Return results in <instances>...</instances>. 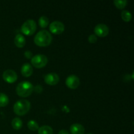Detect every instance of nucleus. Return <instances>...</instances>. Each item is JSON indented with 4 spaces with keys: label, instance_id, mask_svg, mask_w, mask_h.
Returning <instances> with one entry per match:
<instances>
[{
    "label": "nucleus",
    "instance_id": "obj_1",
    "mask_svg": "<svg viewBox=\"0 0 134 134\" xmlns=\"http://www.w3.org/2000/svg\"><path fill=\"white\" fill-rule=\"evenodd\" d=\"M52 37L51 34L47 30L39 31L34 38V42L39 47H47L51 43Z\"/></svg>",
    "mask_w": 134,
    "mask_h": 134
},
{
    "label": "nucleus",
    "instance_id": "obj_2",
    "mask_svg": "<svg viewBox=\"0 0 134 134\" xmlns=\"http://www.w3.org/2000/svg\"><path fill=\"white\" fill-rule=\"evenodd\" d=\"M17 94L22 98H26L32 94L34 86L28 81H23L18 85L16 88Z\"/></svg>",
    "mask_w": 134,
    "mask_h": 134
},
{
    "label": "nucleus",
    "instance_id": "obj_3",
    "mask_svg": "<svg viewBox=\"0 0 134 134\" xmlns=\"http://www.w3.org/2000/svg\"><path fill=\"white\" fill-rule=\"evenodd\" d=\"M31 104L29 101L26 99H20L15 103L13 107L14 112L18 116H23L30 111Z\"/></svg>",
    "mask_w": 134,
    "mask_h": 134
},
{
    "label": "nucleus",
    "instance_id": "obj_4",
    "mask_svg": "<svg viewBox=\"0 0 134 134\" xmlns=\"http://www.w3.org/2000/svg\"><path fill=\"white\" fill-rule=\"evenodd\" d=\"M37 25L34 20H27L21 26V31L26 35H31L35 33Z\"/></svg>",
    "mask_w": 134,
    "mask_h": 134
},
{
    "label": "nucleus",
    "instance_id": "obj_5",
    "mask_svg": "<svg viewBox=\"0 0 134 134\" xmlns=\"http://www.w3.org/2000/svg\"><path fill=\"white\" fill-rule=\"evenodd\" d=\"M31 63L35 68H42L45 66L48 63L47 57L43 54H37L31 58Z\"/></svg>",
    "mask_w": 134,
    "mask_h": 134
},
{
    "label": "nucleus",
    "instance_id": "obj_6",
    "mask_svg": "<svg viewBox=\"0 0 134 134\" xmlns=\"http://www.w3.org/2000/svg\"><path fill=\"white\" fill-rule=\"evenodd\" d=\"M49 30L51 33L54 34H62L65 30V26L62 22L60 21H54L50 24Z\"/></svg>",
    "mask_w": 134,
    "mask_h": 134
},
{
    "label": "nucleus",
    "instance_id": "obj_7",
    "mask_svg": "<svg viewBox=\"0 0 134 134\" xmlns=\"http://www.w3.org/2000/svg\"><path fill=\"white\" fill-rule=\"evenodd\" d=\"M18 76L16 72L12 69H7L3 73V79L8 83H13L17 80Z\"/></svg>",
    "mask_w": 134,
    "mask_h": 134
},
{
    "label": "nucleus",
    "instance_id": "obj_8",
    "mask_svg": "<svg viewBox=\"0 0 134 134\" xmlns=\"http://www.w3.org/2000/svg\"><path fill=\"white\" fill-rule=\"evenodd\" d=\"M94 32L97 36L99 37H104L109 34V27L104 24H99L95 27Z\"/></svg>",
    "mask_w": 134,
    "mask_h": 134
},
{
    "label": "nucleus",
    "instance_id": "obj_9",
    "mask_svg": "<svg viewBox=\"0 0 134 134\" xmlns=\"http://www.w3.org/2000/svg\"><path fill=\"white\" fill-rule=\"evenodd\" d=\"M65 84H66L67 86L70 89H76L79 86L80 80L78 77L74 75H72L69 76L66 79Z\"/></svg>",
    "mask_w": 134,
    "mask_h": 134
},
{
    "label": "nucleus",
    "instance_id": "obj_10",
    "mask_svg": "<svg viewBox=\"0 0 134 134\" xmlns=\"http://www.w3.org/2000/svg\"><path fill=\"white\" fill-rule=\"evenodd\" d=\"M60 81L59 76L55 73H50L44 77V82L48 85H56Z\"/></svg>",
    "mask_w": 134,
    "mask_h": 134
},
{
    "label": "nucleus",
    "instance_id": "obj_11",
    "mask_svg": "<svg viewBox=\"0 0 134 134\" xmlns=\"http://www.w3.org/2000/svg\"><path fill=\"white\" fill-rule=\"evenodd\" d=\"M33 71V68L30 64L28 63H26L24 64L21 68V73L24 77H28L32 75Z\"/></svg>",
    "mask_w": 134,
    "mask_h": 134
},
{
    "label": "nucleus",
    "instance_id": "obj_12",
    "mask_svg": "<svg viewBox=\"0 0 134 134\" xmlns=\"http://www.w3.org/2000/svg\"><path fill=\"white\" fill-rule=\"evenodd\" d=\"M70 132L71 134H84L85 128L80 124H73L70 127Z\"/></svg>",
    "mask_w": 134,
    "mask_h": 134
},
{
    "label": "nucleus",
    "instance_id": "obj_13",
    "mask_svg": "<svg viewBox=\"0 0 134 134\" xmlns=\"http://www.w3.org/2000/svg\"><path fill=\"white\" fill-rule=\"evenodd\" d=\"M14 44L18 48H22L26 44V39L21 34H18L14 38Z\"/></svg>",
    "mask_w": 134,
    "mask_h": 134
},
{
    "label": "nucleus",
    "instance_id": "obj_14",
    "mask_svg": "<svg viewBox=\"0 0 134 134\" xmlns=\"http://www.w3.org/2000/svg\"><path fill=\"white\" fill-rule=\"evenodd\" d=\"M39 134H53L52 128L49 126H43L38 129Z\"/></svg>",
    "mask_w": 134,
    "mask_h": 134
},
{
    "label": "nucleus",
    "instance_id": "obj_15",
    "mask_svg": "<svg viewBox=\"0 0 134 134\" xmlns=\"http://www.w3.org/2000/svg\"><path fill=\"white\" fill-rule=\"evenodd\" d=\"M12 126L14 130H16L21 129L22 127V121L21 119L19 118H14L12 121Z\"/></svg>",
    "mask_w": 134,
    "mask_h": 134
},
{
    "label": "nucleus",
    "instance_id": "obj_16",
    "mask_svg": "<svg viewBox=\"0 0 134 134\" xmlns=\"http://www.w3.org/2000/svg\"><path fill=\"white\" fill-rule=\"evenodd\" d=\"M9 103V98L5 94L0 93V107L7 106Z\"/></svg>",
    "mask_w": 134,
    "mask_h": 134
},
{
    "label": "nucleus",
    "instance_id": "obj_17",
    "mask_svg": "<svg viewBox=\"0 0 134 134\" xmlns=\"http://www.w3.org/2000/svg\"><path fill=\"white\" fill-rule=\"evenodd\" d=\"M121 16L123 20L126 22H130V21L132 20V14H131L129 11H128V10H122V12L121 13Z\"/></svg>",
    "mask_w": 134,
    "mask_h": 134
},
{
    "label": "nucleus",
    "instance_id": "obj_18",
    "mask_svg": "<svg viewBox=\"0 0 134 134\" xmlns=\"http://www.w3.org/2000/svg\"><path fill=\"white\" fill-rule=\"evenodd\" d=\"M48 24H49V20L45 16H42L39 18V24L41 27L44 28L48 26Z\"/></svg>",
    "mask_w": 134,
    "mask_h": 134
},
{
    "label": "nucleus",
    "instance_id": "obj_19",
    "mask_svg": "<svg viewBox=\"0 0 134 134\" xmlns=\"http://www.w3.org/2000/svg\"><path fill=\"white\" fill-rule=\"evenodd\" d=\"M114 4L118 9H122L126 6L128 4V1L126 0H115Z\"/></svg>",
    "mask_w": 134,
    "mask_h": 134
},
{
    "label": "nucleus",
    "instance_id": "obj_20",
    "mask_svg": "<svg viewBox=\"0 0 134 134\" xmlns=\"http://www.w3.org/2000/svg\"><path fill=\"white\" fill-rule=\"evenodd\" d=\"M27 127L31 131H36L39 129V124L35 120H30L27 123Z\"/></svg>",
    "mask_w": 134,
    "mask_h": 134
},
{
    "label": "nucleus",
    "instance_id": "obj_21",
    "mask_svg": "<svg viewBox=\"0 0 134 134\" xmlns=\"http://www.w3.org/2000/svg\"><path fill=\"white\" fill-rule=\"evenodd\" d=\"M97 36L96 35H90L88 37V41L90 43H95L97 41Z\"/></svg>",
    "mask_w": 134,
    "mask_h": 134
},
{
    "label": "nucleus",
    "instance_id": "obj_22",
    "mask_svg": "<svg viewBox=\"0 0 134 134\" xmlns=\"http://www.w3.org/2000/svg\"><path fill=\"white\" fill-rule=\"evenodd\" d=\"M24 56L27 59H31V58L33 57V55H32V52L30 51H27L24 52Z\"/></svg>",
    "mask_w": 134,
    "mask_h": 134
},
{
    "label": "nucleus",
    "instance_id": "obj_23",
    "mask_svg": "<svg viewBox=\"0 0 134 134\" xmlns=\"http://www.w3.org/2000/svg\"><path fill=\"white\" fill-rule=\"evenodd\" d=\"M58 134H69V132H68L67 130H60V132H59Z\"/></svg>",
    "mask_w": 134,
    "mask_h": 134
},
{
    "label": "nucleus",
    "instance_id": "obj_24",
    "mask_svg": "<svg viewBox=\"0 0 134 134\" xmlns=\"http://www.w3.org/2000/svg\"><path fill=\"white\" fill-rule=\"evenodd\" d=\"M87 134H93V133H87Z\"/></svg>",
    "mask_w": 134,
    "mask_h": 134
}]
</instances>
